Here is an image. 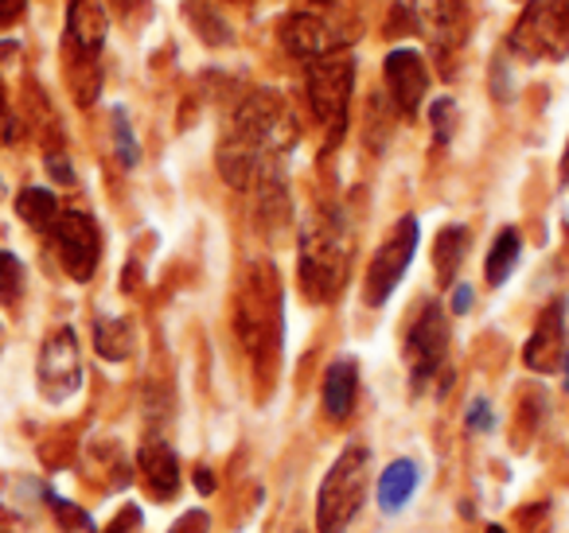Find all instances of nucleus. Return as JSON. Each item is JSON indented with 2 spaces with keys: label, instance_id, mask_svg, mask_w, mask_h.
<instances>
[{
  "label": "nucleus",
  "instance_id": "f257e3e1",
  "mask_svg": "<svg viewBox=\"0 0 569 533\" xmlns=\"http://www.w3.org/2000/svg\"><path fill=\"white\" fill-rule=\"evenodd\" d=\"M297 144V118L273 90H253L234 113L230 137L219 144V172L230 188L246 191L266 172L281 168V152Z\"/></svg>",
  "mask_w": 569,
  "mask_h": 533
},
{
  "label": "nucleus",
  "instance_id": "f03ea898",
  "mask_svg": "<svg viewBox=\"0 0 569 533\" xmlns=\"http://www.w3.org/2000/svg\"><path fill=\"white\" fill-rule=\"evenodd\" d=\"M351 222L336 207H320L301 222V289L309 300H336L348 284Z\"/></svg>",
  "mask_w": 569,
  "mask_h": 533
},
{
  "label": "nucleus",
  "instance_id": "7ed1b4c3",
  "mask_svg": "<svg viewBox=\"0 0 569 533\" xmlns=\"http://www.w3.org/2000/svg\"><path fill=\"white\" fill-rule=\"evenodd\" d=\"M371 483V452L359 444L343 447L340 460L328 467L325 483L317 491V530L320 533H343L351 517L359 514Z\"/></svg>",
  "mask_w": 569,
  "mask_h": 533
},
{
  "label": "nucleus",
  "instance_id": "20e7f679",
  "mask_svg": "<svg viewBox=\"0 0 569 533\" xmlns=\"http://www.w3.org/2000/svg\"><path fill=\"white\" fill-rule=\"evenodd\" d=\"M110 32L102 0H71L67 9V51H71V87L82 105H90L102 87V71H98V51Z\"/></svg>",
  "mask_w": 569,
  "mask_h": 533
},
{
  "label": "nucleus",
  "instance_id": "39448f33",
  "mask_svg": "<svg viewBox=\"0 0 569 533\" xmlns=\"http://www.w3.org/2000/svg\"><path fill=\"white\" fill-rule=\"evenodd\" d=\"M238 335L253 354H273L281 343V289L269 265H253L238 296Z\"/></svg>",
  "mask_w": 569,
  "mask_h": 533
},
{
  "label": "nucleus",
  "instance_id": "423d86ee",
  "mask_svg": "<svg viewBox=\"0 0 569 533\" xmlns=\"http://www.w3.org/2000/svg\"><path fill=\"white\" fill-rule=\"evenodd\" d=\"M309 71V102L312 113L320 118V125H328V144H336L348 129V105H351V87H356V59H348L343 51L325 56L317 63L305 67Z\"/></svg>",
  "mask_w": 569,
  "mask_h": 533
},
{
  "label": "nucleus",
  "instance_id": "0eeeda50",
  "mask_svg": "<svg viewBox=\"0 0 569 533\" xmlns=\"http://www.w3.org/2000/svg\"><path fill=\"white\" fill-rule=\"evenodd\" d=\"M511 48L522 59H566L569 56V0H530L515 24Z\"/></svg>",
  "mask_w": 569,
  "mask_h": 533
},
{
  "label": "nucleus",
  "instance_id": "6e6552de",
  "mask_svg": "<svg viewBox=\"0 0 569 533\" xmlns=\"http://www.w3.org/2000/svg\"><path fill=\"white\" fill-rule=\"evenodd\" d=\"M418 242H421V222L413 214L398 219V227L390 230V238L379 245V253L371 258V269H367V284H363V300L371 308H382L395 289L402 284L406 269H410L413 253H418Z\"/></svg>",
  "mask_w": 569,
  "mask_h": 533
},
{
  "label": "nucleus",
  "instance_id": "1a4fd4ad",
  "mask_svg": "<svg viewBox=\"0 0 569 533\" xmlns=\"http://www.w3.org/2000/svg\"><path fill=\"white\" fill-rule=\"evenodd\" d=\"M445 359H449V315L437 300H429L421 308L418 323L410 328V339H406V362H410V382L413 390H426L429 378H437L445 370Z\"/></svg>",
  "mask_w": 569,
  "mask_h": 533
},
{
  "label": "nucleus",
  "instance_id": "9d476101",
  "mask_svg": "<svg viewBox=\"0 0 569 533\" xmlns=\"http://www.w3.org/2000/svg\"><path fill=\"white\" fill-rule=\"evenodd\" d=\"M51 238H56L59 261L67 273L79 284H87L98 269V258H102V238H98L94 219L82 211H59V219L51 222Z\"/></svg>",
  "mask_w": 569,
  "mask_h": 533
},
{
  "label": "nucleus",
  "instance_id": "9b49d317",
  "mask_svg": "<svg viewBox=\"0 0 569 533\" xmlns=\"http://www.w3.org/2000/svg\"><path fill=\"white\" fill-rule=\"evenodd\" d=\"M82 385V354L74 328H59L48 335L40 351V390L48 401H67Z\"/></svg>",
  "mask_w": 569,
  "mask_h": 533
},
{
  "label": "nucleus",
  "instance_id": "f8f14e48",
  "mask_svg": "<svg viewBox=\"0 0 569 533\" xmlns=\"http://www.w3.org/2000/svg\"><path fill=\"white\" fill-rule=\"evenodd\" d=\"M382 79H387L390 102L402 118H418V105L426 102L429 94V67L418 51L398 48L382 59Z\"/></svg>",
  "mask_w": 569,
  "mask_h": 533
},
{
  "label": "nucleus",
  "instance_id": "ddd939ff",
  "mask_svg": "<svg viewBox=\"0 0 569 533\" xmlns=\"http://www.w3.org/2000/svg\"><path fill=\"white\" fill-rule=\"evenodd\" d=\"M281 48L293 59H301L305 67L317 63L325 56H336V51L348 48V36L336 32L328 20L309 17V12H297V17H284L281 24Z\"/></svg>",
  "mask_w": 569,
  "mask_h": 533
},
{
  "label": "nucleus",
  "instance_id": "4468645a",
  "mask_svg": "<svg viewBox=\"0 0 569 533\" xmlns=\"http://www.w3.org/2000/svg\"><path fill=\"white\" fill-rule=\"evenodd\" d=\"M410 28H421L437 56H452L465 43V4L460 0H410Z\"/></svg>",
  "mask_w": 569,
  "mask_h": 533
},
{
  "label": "nucleus",
  "instance_id": "2eb2a0df",
  "mask_svg": "<svg viewBox=\"0 0 569 533\" xmlns=\"http://www.w3.org/2000/svg\"><path fill=\"white\" fill-rule=\"evenodd\" d=\"M561 354H566V300H553V304L542 312V320H538L522 359H527L530 370H542L546 374V370L558 366Z\"/></svg>",
  "mask_w": 569,
  "mask_h": 533
},
{
  "label": "nucleus",
  "instance_id": "dca6fc26",
  "mask_svg": "<svg viewBox=\"0 0 569 533\" xmlns=\"http://www.w3.org/2000/svg\"><path fill=\"white\" fill-rule=\"evenodd\" d=\"M137 467L144 475V486H149L152 499H172L180 491V463H176V452L164 444V440H149L137 452Z\"/></svg>",
  "mask_w": 569,
  "mask_h": 533
},
{
  "label": "nucleus",
  "instance_id": "f3484780",
  "mask_svg": "<svg viewBox=\"0 0 569 533\" xmlns=\"http://www.w3.org/2000/svg\"><path fill=\"white\" fill-rule=\"evenodd\" d=\"M421 486V463L410 460V455H402V460L387 463V471L379 475V510L382 514H398V510H406V502L413 499V491Z\"/></svg>",
  "mask_w": 569,
  "mask_h": 533
},
{
  "label": "nucleus",
  "instance_id": "a211bd4d",
  "mask_svg": "<svg viewBox=\"0 0 569 533\" xmlns=\"http://www.w3.org/2000/svg\"><path fill=\"white\" fill-rule=\"evenodd\" d=\"M356 393H359V366L351 359H336L325 374V413L332 421H343L356 409Z\"/></svg>",
  "mask_w": 569,
  "mask_h": 533
},
{
  "label": "nucleus",
  "instance_id": "6ab92c4d",
  "mask_svg": "<svg viewBox=\"0 0 569 533\" xmlns=\"http://www.w3.org/2000/svg\"><path fill=\"white\" fill-rule=\"evenodd\" d=\"M519 253H522V234L515 227L499 230L496 242H491L488 250V265H483V273H488V284H503L507 276H511V269L519 265Z\"/></svg>",
  "mask_w": 569,
  "mask_h": 533
},
{
  "label": "nucleus",
  "instance_id": "aec40b11",
  "mask_svg": "<svg viewBox=\"0 0 569 533\" xmlns=\"http://www.w3.org/2000/svg\"><path fill=\"white\" fill-rule=\"evenodd\" d=\"M465 253H468V230L465 227H445L441 234H437L433 265H437V276H441L445 284L460 273V261H465Z\"/></svg>",
  "mask_w": 569,
  "mask_h": 533
},
{
  "label": "nucleus",
  "instance_id": "412c9836",
  "mask_svg": "<svg viewBox=\"0 0 569 533\" xmlns=\"http://www.w3.org/2000/svg\"><path fill=\"white\" fill-rule=\"evenodd\" d=\"M94 346H98V354H102V359H110V362L129 359V351H133V328H129V320H118V315H106V320H98Z\"/></svg>",
  "mask_w": 569,
  "mask_h": 533
},
{
  "label": "nucleus",
  "instance_id": "4be33fe9",
  "mask_svg": "<svg viewBox=\"0 0 569 533\" xmlns=\"http://www.w3.org/2000/svg\"><path fill=\"white\" fill-rule=\"evenodd\" d=\"M17 214L36 230H51V222L59 219V199L48 188H24L17 195Z\"/></svg>",
  "mask_w": 569,
  "mask_h": 533
},
{
  "label": "nucleus",
  "instance_id": "5701e85b",
  "mask_svg": "<svg viewBox=\"0 0 569 533\" xmlns=\"http://www.w3.org/2000/svg\"><path fill=\"white\" fill-rule=\"evenodd\" d=\"M183 12H188V20L196 24V36L203 43H211V48H222V43H230L227 20H222L219 12L211 9V4H203V0H188V4H183Z\"/></svg>",
  "mask_w": 569,
  "mask_h": 533
},
{
  "label": "nucleus",
  "instance_id": "b1692460",
  "mask_svg": "<svg viewBox=\"0 0 569 533\" xmlns=\"http://www.w3.org/2000/svg\"><path fill=\"white\" fill-rule=\"evenodd\" d=\"M20 292H24V261L17 253L0 250V300L17 304Z\"/></svg>",
  "mask_w": 569,
  "mask_h": 533
},
{
  "label": "nucleus",
  "instance_id": "393cba45",
  "mask_svg": "<svg viewBox=\"0 0 569 533\" xmlns=\"http://www.w3.org/2000/svg\"><path fill=\"white\" fill-rule=\"evenodd\" d=\"M452 129H457V102H452V98H437V102H433V137H437V144H449Z\"/></svg>",
  "mask_w": 569,
  "mask_h": 533
},
{
  "label": "nucleus",
  "instance_id": "a878e982",
  "mask_svg": "<svg viewBox=\"0 0 569 533\" xmlns=\"http://www.w3.org/2000/svg\"><path fill=\"white\" fill-rule=\"evenodd\" d=\"M113 141H118L121 164L133 168V164H137V157H141V149H137L133 133H129V121H126V113H121V110H113Z\"/></svg>",
  "mask_w": 569,
  "mask_h": 533
},
{
  "label": "nucleus",
  "instance_id": "bb28decb",
  "mask_svg": "<svg viewBox=\"0 0 569 533\" xmlns=\"http://www.w3.org/2000/svg\"><path fill=\"white\" fill-rule=\"evenodd\" d=\"M468 432H491L496 429V413H491V405L483 398H476L472 405H468V416H465Z\"/></svg>",
  "mask_w": 569,
  "mask_h": 533
},
{
  "label": "nucleus",
  "instance_id": "cd10ccee",
  "mask_svg": "<svg viewBox=\"0 0 569 533\" xmlns=\"http://www.w3.org/2000/svg\"><path fill=\"white\" fill-rule=\"evenodd\" d=\"M137 530H141V510H137V506H126L118 517H113V525H110L106 533H137Z\"/></svg>",
  "mask_w": 569,
  "mask_h": 533
},
{
  "label": "nucleus",
  "instance_id": "c85d7f7f",
  "mask_svg": "<svg viewBox=\"0 0 569 533\" xmlns=\"http://www.w3.org/2000/svg\"><path fill=\"white\" fill-rule=\"evenodd\" d=\"M172 533H207V514L203 510H191V514H183L180 522H176Z\"/></svg>",
  "mask_w": 569,
  "mask_h": 533
},
{
  "label": "nucleus",
  "instance_id": "c756f323",
  "mask_svg": "<svg viewBox=\"0 0 569 533\" xmlns=\"http://www.w3.org/2000/svg\"><path fill=\"white\" fill-rule=\"evenodd\" d=\"M24 4L28 0H0V28L17 24V20L24 17Z\"/></svg>",
  "mask_w": 569,
  "mask_h": 533
},
{
  "label": "nucleus",
  "instance_id": "7c9ffc66",
  "mask_svg": "<svg viewBox=\"0 0 569 533\" xmlns=\"http://www.w3.org/2000/svg\"><path fill=\"white\" fill-rule=\"evenodd\" d=\"M48 172L56 175L59 183H74V172H71V164H67L63 157H48Z\"/></svg>",
  "mask_w": 569,
  "mask_h": 533
},
{
  "label": "nucleus",
  "instance_id": "2f4dec72",
  "mask_svg": "<svg viewBox=\"0 0 569 533\" xmlns=\"http://www.w3.org/2000/svg\"><path fill=\"white\" fill-rule=\"evenodd\" d=\"M468 308H472V289H468V284H457V292H452V312L465 315Z\"/></svg>",
  "mask_w": 569,
  "mask_h": 533
},
{
  "label": "nucleus",
  "instance_id": "473e14b6",
  "mask_svg": "<svg viewBox=\"0 0 569 533\" xmlns=\"http://www.w3.org/2000/svg\"><path fill=\"white\" fill-rule=\"evenodd\" d=\"M196 491H199V494H214V475H211L207 467H199V471H196Z\"/></svg>",
  "mask_w": 569,
  "mask_h": 533
},
{
  "label": "nucleus",
  "instance_id": "72a5a7b5",
  "mask_svg": "<svg viewBox=\"0 0 569 533\" xmlns=\"http://www.w3.org/2000/svg\"><path fill=\"white\" fill-rule=\"evenodd\" d=\"M113 9H118L121 17H133L137 9H149V0H113Z\"/></svg>",
  "mask_w": 569,
  "mask_h": 533
},
{
  "label": "nucleus",
  "instance_id": "f704fd0d",
  "mask_svg": "<svg viewBox=\"0 0 569 533\" xmlns=\"http://www.w3.org/2000/svg\"><path fill=\"white\" fill-rule=\"evenodd\" d=\"M561 180L569 183V144H566V157H561Z\"/></svg>",
  "mask_w": 569,
  "mask_h": 533
},
{
  "label": "nucleus",
  "instance_id": "c9c22d12",
  "mask_svg": "<svg viewBox=\"0 0 569 533\" xmlns=\"http://www.w3.org/2000/svg\"><path fill=\"white\" fill-rule=\"evenodd\" d=\"M561 370H566V390H569V343H566V354H561Z\"/></svg>",
  "mask_w": 569,
  "mask_h": 533
},
{
  "label": "nucleus",
  "instance_id": "e433bc0d",
  "mask_svg": "<svg viewBox=\"0 0 569 533\" xmlns=\"http://www.w3.org/2000/svg\"><path fill=\"white\" fill-rule=\"evenodd\" d=\"M483 533H507V530H503V525H488Z\"/></svg>",
  "mask_w": 569,
  "mask_h": 533
},
{
  "label": "nucleus",
  "instance_id": "4c0bfd02",
  "mask_svg": "<svg viewBox=\"0 0 569 533\" xmlns=\"http://www.w3.org/2000/svg\"><path fill=\"white\" fill-rule=\"evenodd\" d=\"M0 125H4V94H0Z\"/></svg>",
  "mask_w": 569,
  "mask_h": 533
}]
</instances>
